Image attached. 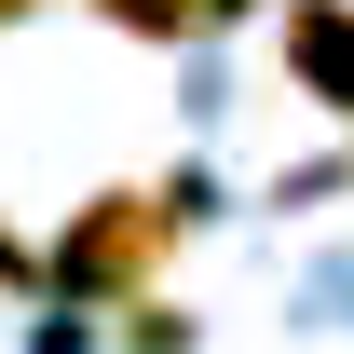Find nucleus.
Wrapping results in <instances>:
<instances>
[{"label": "nucleus", "mask_w": 354, "mask_h": 354, "mask_svg": "<svg viewBox=\"0 0 354 354\" xmlns=\"http://www.w3.org/2000/svg\"><path fill=\"white\" fill-rule=\"evenodd\" d=\"M164 232H177V205H150V191H109V205H82V218H68V245H55V286H68V300H123L136 272L164 259Z\"/></svg>", "instance_id": "1"}, {"label": "nucleus", "mask_w": 354, "mask_h": 354, "mask_svg": "<svg viewBox=\"0 0 354 354\" xmlns=\"http://www.w3.org/2000/svg\"><path fill=\"white\" fill-rule=\"evenodd\" d=\"M286 68H300L327 109H354V0H300V14H286Z\"/></svg>", "instance_id": "2"}, {"label": "nucleus", "mask_w": 354, "mask_h": 354, "mask_svg": "<svg viewBox=\"0 0 354 354\" xmlns=\"http://www.w3.org/2000/svg\"><path fill=\"white\" fill-rule=\"evenodd\" d=\"M95 14H123L136 41H177V28H191V0H95Z\"/></svg>", "instance_id": "3"}, {"label": "nucleus", "mask_w": 354, "mask_h": 354, "mask_svg": "<svg viewBox=\"0 0 354 354\" xmlns=\"http://www.w3.org/2000/svg\"><path fill=\"white\" fill-rule=\"evenodd\" d=\"M191 14H245V0H191Z\"/></svg>", "instance_id": "4"}, {"label": "nucleus", "mask_w": 354, "mask_h": 354, "mask_svg": "<svg viewBox=\"0 0 354 354\" xmlns=\"http://www.w3.org/2000/svg\"><path fill=\"white\" fill-rule=\"evenodd\" d=\"M0 14H28V0H0Z\"/></svg>", "instance_id": "5"}]
</instances>
